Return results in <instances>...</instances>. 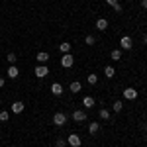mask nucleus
I'll list each match as a JSON object with an SVG mask.
<instances>
[{"label": "nucleus", "mask_w": 147, "mask_h": 147, "mask_svg": "<svg viewBox=\"0 0 147 147\" xmlns=\"http://www.w3.org/2000/svg\"><path fill=\"white\" fill-rule=\"evenodd\" d=\"M73 63H75V57L71 55V53H65V55L61 57V67L71 69V67H73Z\"/></svg>", "instance_id": "obj_1"}, {"label": "nucleus", "mask_w": 147, "mask_h": 147, "mask_svg": "<svg viewBox=\"0 0 147 147\" xmlns=\"http://www.w3.org/2000/svg\"><path fill=\"white\" fill-rule=\"evenodd\" d=\"M120 47H122V49H125V51H129V49L134 47V41H131V37H129V35H124V37L120 39Z\"/></svg>", "instance_id": "obj_2"}, {"label": "nucleus", "mask_w": 147, "mask_h": 147, "mask_svg": "<svg viewBox=\"0 0 147 147\" xmlns=\"http://www.w3.org/2000/svg\"><path fill=\"white\" fill-rule=\"evenodd\" d=\"M53 124L59 125V127H61V125H65V124H67V116H65L63 112H57L55 116H53Z\"/></svg>", "instance_id": "obj_3"}, {"label": "nucleus", "mask_w": 147, "mask_h": 147, "mask_svg": "<svg viewBox=\"0 0 147 147\" xmlns=\"http://www.w3.org/2000/svg\"><path fill=\"white\" fill-rule=\"evenodd\" d=\"M35 77L37 79H43V77H47L49 75V69H47V65H39V67H35Z\"/></svg>", "instance_id": "obj_4"}, {"label": "nucleus", "mask_w": 147, "mask_h": 147, "mask_svg": "<svg viewBox=\"0 0 147 147\" xmlns=\"http://www.w3.org/2000/svg\"><path fill=\"white\" fill-rule=\"evenodd\" d=\"M73 120H75V122H84V120H86V112H84V110H75V112H73Z\"/></svg>", "instance_id": "obj_5"}, {"label": "nucleus", "mask_w": 147, "mask_h": 147, "mask_svg": "<svg viewBox=\"0 0 147 147\" xmlns=\"http://www.w3.org/2000/svg\"><path fill=\"white\" fill-rule=\"evenodd\" d=\"M10 110H12V114H22V112H24V102L16 100V102L10 106Z\"/></svg>", "instance_id": "obj_6"}, {"label": "nucleus", "mask_w": 147, "mask_h": 147, "mask_svg": "<svg viewBox=\"0 0 147 147\" xmlns=\"http://www.w3.org/2000/svg\"><path fill=\"white\" fill-rule=\"evenodd\" d=\"M124 98L125 100H136L137 98V90L136 88H125L124 90Z\"/></svg>", "instance_id": "obj_7"}, {"label": "nucleus", "mask_w": 147, "mask_h": 147, "mask_svg": "<svg viewBox=\"0 0 147 147\" xmlns=\"http://www.w3.org/2000/svg\"><path fill=\"white\" fill-rule=\"evenodd\" d=\"M67 143L69 145H73V147H80V137L77 136V134H71L67 139Z\"/></svg>", "instance_id": "obj_8"}, {"label": "nucleus", "mask_w": 147, "mask_h": 147, "mask_svg": "<svg viewBox=\"0 0 147 147\" xmlns=\"http://www.w3.org/2000/svg\"><path fill=\"white\" fill-rule=\"evenodd\" d=\"M51 94H55V96H61V94H63V86H61L59 82H53V84H51Z\"/></svg>", "instance_id": "obj_9"}, {"label": "nucleus", "mask_w": 147, "mask_h": 147, "mask_svg": "<svg viewBox=\"0 0 147 147\" xmlns=\"http://www.w3.org/2000/svg\"><path fill=\"white\" fill-rule=\"evenodd\" d=\"M96 28H98L100 32H104V30L108 28V20H106V18H98V20H96Z\"/></svg>", "instance_id": "obj_10"}, {"label": "nucleus", "mask_w": 147, "mask_h": 147, "mask_svg": "<svg viewBox=\"0 0 147 147\" xmlns=\"http://www.w3.org/2000/svg\"><path fill=\"white\" fill-rule=\"evenodd\" d=\"M69 88H71V92H75V94H77V92H80V90H82V84H80L79 80H73Z\"/></svg>", "instance_id": "obj_11"}, {"label": "nucleus", "mask_w": 147, "mask_h": 147, "mask_svg": "<svg viewBox=\"0 0 147 147\" xmlns=\"http://www.w3.org/2000/svg\"><path fill=\"white\" fill-rule=\"evenodd\" d=\"M35 59H37V61H39V63H41V65H45L47 61H49V55H47L45 51H39V53H37V57H35Z\"/></svg>", "instance_id": "obj_12"}, {"label": "nucleus", "mask_w": 147, "mask_h": 147, "mask_svg": "<svg viewBox=\"0 0 147 147\" xmlns=\"http://www.w3.org/2000/svg\"><path fill=\"white\" fill-rule=\"evenodd\" d=\"M18 75H20L18 67H16V65H10V69H8V77H10V79H18Z\"/></svg>", "instance_id": "obj_13"}, {"label": "nucleus", "mask_w": 147, "mask_h": 147, "mask_svg": "<svg viewBox=\"0 0 147 147\" xmlns=\"http://www.w3.org/2000/svg\"><path fill=\"white\" fill-rule=\"evenodd\" d=\"M88 131H90L92 136H94V134H98V131H100V124H98V122H92V124L88 125Z\"/></svg>", "instance_id": "obj_14"}, {"label": "nucleus", "mask_w": 147, "mask_h": 147, "mask_svg": "<svg viewBox=\"0 0 147 147\" xmlns=\"http://www.w3.org/2000/svg\"><path fill=\"white\" fill-rule=\"evenodd\" d=\"M59 51L65 55V53H69L71 51V43H67V41H63V43H59Z\"/></svg>", "instance_id": "obj_15"}, {"label": "nucleus", "mask_w": 147, "mask_h": 147, "mask_svg": "<svg viewBox=\"0 0 147 147\" xmlns=\"http://www.w3.org/2000/svg\"><path fill=\"white\" fill-rule=\"evenodd\" d=\"M82 104H84L86 108H94V98H92V96H84V98H82Z\"/></svg>", "instance_id": "obj_16"}, {"label": "nucleus", "mask_w": 147, "mask_h": 147, "mask_svg": "<svg viewBox=\"0 0 147 147\" xmlns=\"http://www.w3.org/2000/svg\"><path fill=\"white\" fill-rule=\"evenodd\" d=\"M112 110H114V112H122V110H124V102H122V100H116L112 104Z\"/></svg>", "instance_id": "obj_17"}, {"label": "nucleus", "mask_w": 147, "mask_h": 147, "mask_svg": "<svg viewBox=\"0 0 147 147\" xmlns=\"http://www.w3.org/2000/svg\"><path fill=\"white\" fill-rule=\"evenodd\" d=\"M104 75H106L108 79H112L114 75H116V69H114V67H110V65H108V67L104 69Z\"/></svg>", "instance_id": "obj_18"}, {"label": "nucleus", "mask_w": 147, "mask_h": 147, "mask_svg": "<svg viewBox=\"0 0 147 147\" xmlns=\"http://www.w3.org/2000/svg\"><path fill=\"white\" fill-rule=\"evenodd\" d=\"M110 57H112L114 61H120L122 59V49H114L112 53H110Z\"/></svg>", "instance_id": "obj_19"}, {"label": "nucleus", "mask_w": 147, "mask_h": 147, "mask_svg": "<svg viewBox=\"0 0 147 147\" xmlns=\"http://www.w3.org/2000/svg\"><path fill=\"white\" fill-rule=\"evenodd\" d=\"M98 114H100V118H102V120H110V112H108L106 108H102V110H100Z\"/></svg>", "instance_id": "obj_20"}, {"label": "nucleus", "mask_w": 147, "mask_h": 147, "mask_svg": "<svg viewBox=\"0 0 147 147\" xmlns=\"http://www.w3.org/2000/svg\"><path fill=\"white\" fill-rule=\"evenodd\" d=\"M16 59H18V57H16V53H8V55H6V61H8L10 65H14V63H16Z\"/></svg>", "instance_id": "obj_21"}, {"label": "nucleus", "mask_w": 147, "mask_h": 147, "mask_svg": "<svg viewBox=\"0 0 147 147\" xmlns=\"http://www.w3.org/2000/svg\"><path fill=\"white\" fill-rule=\"evenodd\" d=\"M8 118H10V114L6 110H0V122H8Z\"/></svg>", "instance_id": "obj_22"}, {"label": "nucleus", "mask_w": 147, "mask_h": 147, "mask_svg": "<svg viewBox=\"0 0 147 147\" xmlns=\"http://www.w3.org/2000/svg\"><path fill=\"white\" fill-rule=\"evenodd\" d=\"M84 43H86V45H94V43H96L94 35H86V37H84Z\"/></svg>", "instance_id": "obj_23"}, {"label": "nucleus", "mask_w": 147, "mask_h": 147, "mask_svg": "<svg viewBox=\"0 0 147 147\" xmlns=\"http://www.w3.org/2000/svg\"><path fill=\"white\" fill-rule=\"evenodd\" d=\"M88 84H96V82H98V75H88Z\"/></svg>", "instance_id": "obj_24"}, {"label": "nucleus", "mask_w": 147, "mask_h": 147, "mask_svg": "<svg viewBox=\"0 0 147 147\" xmlns=\"http://www.w3.org/2000/svg\"><path fill=\"white\" fill-rule=\"evenodd\" d=\"M65 145H67V141H65V139H61V137L55 141V147H65Z\"/></svg>", "instance_id": "obj_25"}, {"label": "nucleus", "mask_w": 147, "mask_h": 147, "mask_svg": "<svg viewBox=\"0 0 147 147\" xmlns=\"http://www.w3.org/2000/svg\"><path fill=\"white\" fill-rule=\"evenodd\" d=\"M106 4H108V6H112V8H114V6L118 4V0H106Z\"/></svg>", "instance_id": "obj_26"}, {"label": "nucleus", "mask_w": 147, "mask_h": 147, "mask_svg": "<svg viewBox=\"0 0 147 147\" xmlns=\"http://www.w3.org/2000/svg\"><path fill=\"white\" fill-rule=\"evenodd\" d=\"M114 10H116V12H122V10H124V8H122V4H120V2H118V4H116V6H114Z\"/></svg>", "instance_id": "obj_27"}, {"label": "nucleus", "mask_w": 147, "mask_h": 147, "mask_svg": "<svg viewBox=\"0 0 147 147\" xmlns=\"http://www.w3.org/2000/svg\"><path fill=\"white\" fill-rule=\"evenodd\" d=\"M141 8H143V10H147V0H141Z\"/></svg>", "instance_id": "obj_28"}, {"label": "nucleus", "mask_w": 147, "mask_h": 147, "mask_svg": "<svg viewBox=\"0 0 147 147\" xmlns=\"http://www.w3.org/2000/svg\"><path fill=\"white\" fill-rule=\"evenodd\" d=\"M4 84H6V80H4V79H2V77H0V88H2Z\"/></svg>", "instance_id": "obj_29"}, {"label": "nucleus", "mask_w": 147, "mask_h": 147, "mask_svg": "<svg viewBox=\"0 0 147 147\" xmlns=\"http://www.w3.org/2000/svg\"><path fill=\"white\" fill-rule=\"evenodd\" d=\"M143 43H147V34H145V35H143Z\"/></svg>", "instance_id": "obj_30"}, {"label": "nucleus", "mask_w": 147, "mask_h": 147, "mask_svg": "<svg viewBox=\"0 0 147 147\" xmlns=\"http://www.w3.org/2000/svg\"><path fill=\"white\" fill-rule=\"evenodd\" d=\"M145 141H147V136H145Z\"/></svg>", "instance_id": "obj_31"}, {"label": "nucleus", "mask_w": 147, "mask_h": 147, "mask_svg": "<svg viewBox=\"0 0 147 147\" xmlns=\"http://www.w3.org/2000/svg\"><path fill=\"white\" fill-rule=\"evenodd\" d=\"M0 104H2V100H0Z\"/></svg>", "instance_id": "obj_32"}]
</instances>
